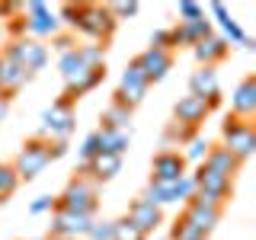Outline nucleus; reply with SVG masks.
Returning a JSON list of instances; mask_svg holds the SVG:
<instances>
[{
  "label": "nucleus",
  "instance_id": "1",
  "mask_svg": "<svg viewBox=\"0 0 256 240\" xmlns=\"http://www.w3.org/2000/svg\"><path fill=\"white\" fill-rule=\"evenodd\" d=\"M61 26H68V32L84 36L86 42H96L102 48H109L112 36H116L118 22L112 20L106 4H64L58 10Z\"/></svg>",
  "mask_w": 256,
  "mask_h": 240
},
{
  "label": "nucleus",
  "instance_id": "2",
  "mask_svg": "<svg viewBox=\"0 0 256 240\" xmlns=\"http://www.w3.org/2000/svg\"><path fill=\"white\" fill-rule=\"evenodd\" d=\"M54 208L96 218V212H100V186H96L93 180H86V176L74 173L68 180V186L61 189V196H54Z\"/></svg>",
  "mask_w": 256,
  "mask_h": 240
},
{
  "label": "nucleus",
  "instance_id": "3",
  "mask_svg": "<svg viewBox=\"0 0 256 240\" xmlns=\"http://www.w3.org/2000/svg\"><path fill=\"white\" fill-rule=\"evenodd\" d=\"M48 164H52V157H48V138H42V134L26 138L20 154L13 157V170L20 176V182H32L38 173H45Z\"/></svg>",
  "mask_w": 256,
  "mask_h": 240
},
{
  "label": "nucleus",
  "instance_id": "4",
  "mask_svg": "<svg viewBox=\"0 0 256 240\" xmlns=\"http://www.w3.org/2000/svg\"><path fill=\"white\" fill-rule=\"evenodd\" d=\"M221 144L240 160V164H246V160L256 154V128H253V122L228 116L224 125H221Z\"/></svg>",
  "mask_w": 256,
  "mask_h": 240
},
{
  "label": "nucleus",
  "instance_id": "5",
  "mask_svg": "<svg viewBox=\"0 0 256 240\" xmlns=\"http://www.w3.org/2000/svg\"><path fill=\"white\" fill-rule=\"evenodd\" d=\"M150 90V84H148V77H144V70L138 68V61H128L125 64V70H122V77H118V86H116V93H112V102L116 106H125V109H138L141 102H144V96H148Z\"/></svg>",
  "mask_w": 256,
  "mask_h": 240
},
{
  "label": "nucleus",
  "instance_id": "6",
  "mask_svg": "<svg viewBox=\"0 0 256 240\" xmlns=\"http://www.w3.org/2000/svg\"><path fill=\"white\" fill-rule=\"evenodd\" d=\"M22 20H26V36L38 38V42H45V38H52V36L61 32L58 13H54L48 4H42V0H29V4H22Z\"/></svg>",
  "mask_w": 256,
  "mask_h": 240
},
{
  "label": "nucleus",
  "instance_id": "7",
  "mask_svg": "<svg viewBox=\"0 0 256 240\" xmlns=\"http://www.w3.org/2000/svg\"><path fill=\"white\" fill-rule=\"evenodd\" d=\"M4 54H6L10 61H16V64H20L26 74H32V77H36L38 70H42L45 64H48V58H52L48 45H45V42H38V38H29V36H26V38H16V42H10V45L4 48Z\"/></svg>",
  "mask_w": 256,
  "mask_h": 240
},
{
  "label": "nucleus",
  "instance_id": "8",
  "mask_svg": "<svg viewBox=\"0 0 256 240\" xmlns=\"http://www.w3.org/2000/svg\"><path fill=\"white\" fill-rule=\"evenodd\" d=\"M93 221L96 218H90V214H77V212H61V208H54L52 224H48V240H84Z\"/></svg>",
  "mask_w": 256,
  "mask_h": 240
},
{
  "label": "nucleus",
  "instance_id": "9",
  "mask_svg": "<svg viewBox=\"0 0 256 240\" xmlns=\"http://www.w3.org/2000/svg\"><path fill=\"white\" fill-rule=\"evenodd\" d=\"M189 173V164L180 150H157L150 157V182H160V186H170V182L182 180Z\"/></svg>",
  "mask_w": 256,
  "mask_h": 240
},
{
  "label": "nucleus",
  "instance_id": "10",
  "mask_svg": "<svg viewBox=\"0 0 256 240\" xmlns=\"http://www.w3.org/2000/svg\"><path fill=\"white\" fill-rule=\"evenodd\" d=\"M208 36H214V26L198 16V20H176L170 26V42H173V52L176 48H196L198 42H205Z\"/></svg>",
  "mask_w": 256,
  "mask_h": 240
},
{
  "label": "nucleus",
  "instance_id": "11",
  "mask_svg": "<svg viewBox=\"0 0 256 240\" xmlns=\"http://www.w3.org/2000/svg\"><path fill=\"white\" fill-rule=\"evenodd\" d=\"M189 176H192V182H196L198 196H208V198H218L221 205H230V198H234V182L230 180L205 170V166H196V173H189Z\"/></svg>",
  "mask_w": 256,
  "mask_h": 240
},
{
  "label": "nucleus",
  "instance_id": "12",
  "mask_svg": "<svg viewBox=\"0 0 256 240\" xmlns=\"http://www.w3.org/2000/svg\"><path fill=\"white\" fill-rule=\"evenodd\" d=\"M77 128V112L68 109V112H54V109H45L42 112V128L36 134H42L48 141H68Z\"/></svg>",
  "mask_w": 256,
  "mask_h": 240
},
{
  "label": "nucleus",
  "instance_id": "13",
  "mask_svg": "<svg viewBox=\"0 0 256 240\" xmlns=\"http://www.w3.org/2000/svg\"><path fill=\"white\" fill-rule=\"evenodd\" d=\"M125 218L134 224V228L141 230L144 237H154V230L164 224V212H160L157 205H150V202H144V198H132L128 202V212H125Z\"/></svg>",
  "mask_w": 256,
  "mask_h": 240
},
{
  "label": "nucleus",
  "instance_id": "14",
  "mask_svg": "<svg viewBox=\"0 0 256 240\" xmlns=\"http://www.w3.org/2000/svg\"><path fill=\"white\" fill-rule=\"evenodd\" d=\"M134 61H138V68L144 70V77H148V84L154 86L160 84L166 74L173 70V52H157V48H144L141 54H134Z\"/></svg>",
  "mask_w": 256,
  "mask_h": 240
},
{
  "label": "nucleus",
  "instance_id": "15",
  "mask_svg": "<svg viewBox=\"0 0 256 240\" xmlns=\"http://www.w3.org/2000/svg\"><path fill=\"white\" fill-rule=\"evenodd\" d=\"M122 160H125V157H116V154H100V157H93L90 164H80L74 173H77V176H86V180H93L96 186H102V182L116 180V176L122 173Z\"/></svg>",
  "mask_w": 256,
  "mask_h": 240
},
{
  "label": "nucleus",
  "instance_id": "16",
  "mask_svg": "<svg viewBox=\"0 0 256 240\" xmlns=\"http://www.w3.org/2000/svg\"><path fill=\"white\" fill-rule=\"evenodd\" d=\"M230 116L244 118V122L256 118V77L253 74H246L237 84V90L230 93Z\"/></svg>",
  "mask_w": 256,
  "mask_h": 240
},
{
  "label": "nucleus",
  "instance_id": "17",
  "mask_svg": "<svg viewBox=\"0 0 256 240\" xmlns=\"http://www.w3.org/2000/svg\"><path fill=\"white\" fill-rule=\"evenodd\" d=\"M198 166H205V170H212V173H218V176H224V180L234 182L244 164H240V160L230 154L224 144H212V148H208V154H205V160Z\"/></svg>",
  "mask_w": 256,
  "mask_h": 240
},
{
  "label": "nucleus",
  "instance_id": "18",
  "mask_svg": "<svg viewBox=\"0 0 256 240\" xmlns=\"http://www.w3.org/2000/svg\"><path fill=\"white\" fill-rule=\"evenodd\" d=\"M212 116V109H208L205 100H198V96H182V100L173 102V122H182L189 128H202V122Z\"/></svg>",
  "mask_w": 256,
  "mask_h": 240
},
{
  "label": "nucleus",
  "instance_id": "19",
  "mask_svg": "<svg viewBox=\"0 0 256 240\" xmlns=\"http://www.w3.org/2000/svg\"><path fill=\"white\" fill-rule=\"evenodd\" d=\"M182 214H186V218H189L192 224H196L198 230H205L208 237H212V230L218 228V224H221V218H224V212H221V208H212V205L198 202L196 196H192L189 202L182 205Z\"/></svg>",
  "mask_w": 256,
  "mask_h": 240
},
{
  "label": "nucleus",
  "instance_id": "20",
  "mask_svg": "<svg viewBox=\"0 0 256 240\" xmlns=\"http://www.w3.org/2000/svg\"><path fill=\"white\" fill-rule=\"evenodd\" d=\"M29 80H32V74H26V70H22L20 64L10 61L4 52H0V93L13 100V96H16V93L22 90V86L29 84Z\"/></svg>",
  "mask_w": 256,
  "mask_h": 240
},
{
  "label": "nucleus",
  "instance_id": "21",
  "mask_svg": "<svg viewBox=\"0 0 256 240\" xmlns=\"http://www.w3.org/2000/svg\"><path fill=\"white\" fill-rule=\"evenodd\" d=\"M192 54H196L198 68H218V64L230 54V45L224 42L221 36H208L205 42H198L196 48H192Z\"/></svg>",
  "mask_w": 256,
  "mask_h": 240
},
{
  "label": "nucleus",
  "instance_id": "22",
  "mask_svg": "<svg viewBox=\"0 0 256 240\" xmlns=\"http://www.w3.org/2000/svg\"><path fill=\"white\" fill-rule=\"evenodd\" d=\"M208 10H212V13H214V20L221 22V32H224L221 38H224V42H228V45H244L246 38H250V36H246V32H244V26H240V22L234 20V16L228 13V6H224L221 0H214V4L208 6Z\"/></svg>",
  "mask_w": 256,
  "mask_h": 240
},
{
  "label": "nucleus",
  "instance_id": "23",
  "mask_svg": "<svg viewBox=\"0 0 256 240\" xmlns=\"http://www.w3.org/2000/svg\"><path fill=\"white\" fill-rule=\"evenodd\" d=\"M221 86H218V70L214 68H198L189 74V96H198V100H212L218 96Z\"/></svg>",
  "mask_w": 256,
  "mask_h": 240
},
{
  "label": "nucleus",
  "instance_id": "24",
  "mask_svg": "<svg viewBox=\"0 0 256 240\" xmlns=\"http://www.w3.org/2000/svg\"><path fill=\"white\" fill-rule=\"evenodd\" d=\"M132 116H134L132 109L109 102V106L100 112V128H112V132H132Z\"/></svg>",
  "mask_w": 256,
  "mask_h": 240
},
{
  "label": "nucleus",
  "instance_id": "25",
  "mask_svg": "<svg viewBox=\"0 0 256 240\" xmlns=\"http://www.w3.org/2000/svg\"><path fill=\"white\" fill-rule=\"evenodd\" d=\"M196 134H198V128H189V125L170 118L166 128H164V138H160V150H173V148H180V144H189Z\"/></svg>",
  "mask_w": 256,
  "mask_h": 240
},
{
  "label": "nucleus",
  "instance_id": "26",
  "mask_svg": "<svg viewBox=\"0 0 256 240\" xmlns=\"http://www.w3.org/2000/svg\"><path fill=\"white\" fill-rule=\"evenodd\" d=\"M100 141H102V154L125 157V150L132 148V132H112V128H100Z\"/></svg>",
  "mask_w": 256,
  "mask_h": 240
},
{
  "label": "nucleus",
  "instance_id": "27",
  "mask_svg": "<svg viewBox=\"0 0 256 240\" xmlns=\"http://www.w3.org/2000/svg\"><path fill=\"white\" fill-rule=\"evenodd\" d=\"M166 240H208V234H205V230H198L196 224L180 212V214H176V221L170 224V237H166Z\"/></svg>",
  "mask_w": 256,
  "mask_h": 240
},
{
  "label": "nucleus",
  "instance_id": "28",
  "mask_svg": "<svg viewBox=\"0 0 256 240\" xmlns=\"http://www.w3.org/2000/svg\"><path fill=\"white\" fill-rule=\"evenodd\" d=\"M58 70H61L64 84H74V80L84 74V70H90V68L80 61V54H77V48H74V52H68V54H61V58H58Z\"/></svg>",
  "mask_w": 256,
  "mask_h": 240
},
{
  "label": "nucleus",
  "instance_id": "29",
  "mask_svg": "<svg viewBox=\"0 0 256 240\" xmlns=\"http://www.w3.org/2000/svg\"><path fill=\"white\" fill-rule=\"evenodd\" d=\"M192 196H196V182H192L189 173L182 176V180H176V182L166 186V198H170V205H186Z\"/></svg>",
  "mask_w": 256,
  "mask_h": 240
},
{
  "label": "nucleus",
  "instance_id": "30",
  "mask_svg": "<svg viewBox=\"0 0 256 240\" xmlns=\"http://www.w3.org/2000/svg\"><path fill=\"white\" fill-rule=\"evenodd\" d=\"M77 54H80V61H84L86 68H106V48L96 45V42L77 45Z\"/></svg>",
  "mask_w": 256,
  "mask_h": 240
},
{
  "label": "nucleus",
  "instance_id": "31",
  "mask_svg": "<svg viewBox=\"0 0 256 240\" xmlns=\"http://www.w3.org/2000/svg\"><path fill=\"white\" fill-rule=\"evenodd\" d=\"M16 189H20V176H16L13 164H0V202H6Z\"/></svg>",
  "mask_w": 256,
  "mask_h": 240
},
{
  "label": "nucleus",
  "instance_id": "32",
  "mask_svg": "<svg viewBox=\"0 0 256 240\" xmlns=\"http://www.w3.org/2000/svg\"><path fill=\"white\" fill-rule=\"evenodd\" d=\"M208 148H212V141L208 138H202V134H196L189 144H186V150H182V157H186V164H202L205 160V154H208Z\"/></svg>",
  "mask_w": 256,
  "mask_h": 240
},
{
  "label": "nucleus",
  "instance_id": "33",
  "mask_svg": "<svg viewBox=\"0 0 256 240\" xmlns=\"http://www.w3.org/2000/svg\"><path fill=\"white\" fill-rule=\"evenodd\" d=\"M112 240H148V237H144L141 230H138V228H134V224L122 214V218L112 221Z\"/></svg>",
  "mask_w": 256,
  "mask_h": 240
},
{
  "label": "nucleus",
  "instance_id": "34",
  "mask_svg": "<svg viewBox=\"0 0 256 240\" xmlns=\"http://www.w3.org/2000/svg\"><path fill=\"white\" fill-rule=\"evenodd\" d=\"M102 154V141H100V128L96 132H90L84 138V144H80V164H90L93 157H100Z\"/></svg>",
  "mask_w": 256,
  "mask_h": 240
},
{
  "label": "nucleus",
  "instance_id": "35",
  "mask_svg": "<svg viewBox=\"0 0 256 240\" xmlns=\"http://www.w3.org/2000/svg\"><path fill=\"white\" fill-rule=\"evenodd\" d=\"M106 6H109V13H112V20H116V22L134 20V16L141 13V4H138V0H128V4H106Z\"/></svg>",
  "mask_w": 256,
  "mask_h": 240
},
{
  "label": "nucleus",
  "instance_id": "36",
  "mask_svg": "<svg viewBox=\"0 0 256 240\" xmlns=\"http://www.w3.org/2000/svg\"><path fill=\"white\" fill-rule=\"evenodd\" d=\"M80 42H77V36L74 32H58V36H52V48L58 52V58L61 54H68V52H74Z\"/></svg>",
  "mask_w": 256,
  "mask_h": 240
},
{
  "label": "nucleus",
  "instance_id": "37",
  "mask_svg": "<svg viewBox=\"0 0 256 240\" xmlns=\"http://www.w3.org/2000/svg\"><path fill=\"white\" fill-rule=\"evenodd\" d=\"M176 16H180V20H198V16H205V6L196 4V0H180Z\"/></svg>",
  "mask_w": 256,
  "mask_h": 240
},
{
  "label": "nucleus",
  "instance_id": "38",
  "mask_svg": "<svg viewBox=\"0 0 256 240\" xmlns=\"http://www.w3.org/2000/svg\"><path fill=\"white\" fill-rule=\"evenodd\" d=\"M84 240H112V221H93Z\"/></svg>",
  "mask_w": 256,
  "mask_h": 240
},
{
  "label": "nucleus",
  "instance_id": "39",
  "mask_svg": "<svg viewBox=\"0 0 256 240\" xmlns=\"http://www.w3.org/2000/svg\"><path fill=\"white\" fill-rule=\"evenodd\" d=\"M148 48H157V52H173L170 26H166V29H157V32H150V45H148Z\"/></svg>",
  "mask_w": 256,
  "mask_h": 240
},
{
  "label": "nucleus",
  "instance_id": "40",
  "mask_svg": "<svg viewBox=\"0 0 256 240\" xmlns=\"http://www.w3.org/2000/svg\"><path fill=\"white\" fill-rule=\"evenodd\" d=\"M54 212V196H38L29 202V214H48Z\"/></svg>",
  "mask_w": 256,
  "mask_h": 240
},
{
  "label": "nucleus",
  "instance_id": "41",
  "mask_svg": "<svg viewBox=\"0 0 256 240\" xmlns=\"http://www.w3.org/2000/svg\"><path fill=\"white\" fill-rule=\"evenodd\" d=\"M6 32H10V42H16V38H26V20H22V16L10 20V22H6Z\"/></svg>",
  "mask_w": 256,
  "mask_h": 240
},
{
  "label": "nucleus",
  "instance_id": "42",
  "mask_svg": "<svg viewBox=\"0 0 256 240\" xmlns=\"http://www.w3.org/2000/svg\"><path fill=\"white\" fill-rule=\"evenodd\" d=\"M68 150H70L68 141H48V157H52V164H54V160H61Z\"/></svg>",
  "mask_w": 256,
  "mask_h": 240
},
{
  "label": "nucleus",
  "instance_id": "43",
  "mask_svg": "<svg viewBox=\"0 0 256 240\" xmlns=\"http://www.w3.org/2000/svg\"><path fill=\"white\" fill-rule=\"evenodd\" d=\"M0 16H4V20H16V16H22V4H0Z\"/></svg>",
  "mask_w": 256,
  "mask_h": 240
},
{
  "label": "nucleus",
  "instance_id": "44",
  "mask_svg": "<svg viewBox=\"0 0 256 240\" xmlns=\"http://www.w3.org/2000/svg\"><path fill=\"white\" fill-rule=\"evenodd\" d=\"M10 102H13L10 96H4V93H0V122H4V118L10 116Z\"/></svg>",
  "mask_w": 256,
  "mask_h": 240
},
{
  "label": "nucleus",
  "instance_id": "45",
  "mask_svg": "<svg viewBox=\"0 0 256 240\" xmlns=\"http://www.w3.org/2000/svg\"><path fill=\"white\" fill-rule=\"evenodd\" d=\"M32 240H48V237H32Z\"/></svg>",
  "mask_w": 256,
  "mask_h": 240
},
{
  "label": "nucleus",
  "instance_id": "46",
  "mask_svg": "<svg viewBox=\"0 0 256 240\" xmlns=\"http://www.w3.org/2000/svg\"><path fill=\"white\" fill-rule=\"evenodd\" d=\"M0 205H4V202H0Z\"/></svg>",
  "mask_w": 256,
  "mask_h": 240
}]
</instances>
